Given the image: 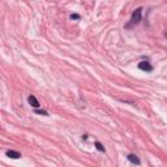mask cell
<instances>
[{
  "instance_id": "obj_1",
  "label": "cell",
  "mask_w": 167,
  "mask_h": 167,
  "mask_svg": "<svg viewBox=\"0 0 167 167\" xmlns=\"http://www.w3.org/2000/svg\"><path fill=\"white\" fill-rule=\"evenodd\" d=\"M141 17H142V9L141 8H137L136 11H133L132 17H130V22L128 25H125V28H130L132 25H137L140 21H141Z\"/></svg>"
},
{
  "instance_id": "obj_2",
  "label": "cell",
  "mask_w": 167,
  "mask_h": 167,
  "mask_svg": "<svg viewBox=\"0 0 167 167\" xmlns=\"http://www.w3.org/2000/svg\"><path fill=\"white\" fill-rule=\"evenodd\" d=\"M138 69H141L144 72H153L154 68L149 62H141V63H138Z\"/></svg>"
},
{
  "instance_id": "obj_3",
  "label": "cell",
  "mask_w": 167,
  "mask_h": 167,
  "mask_svg": "<svg viewBox=\"0 0 167 167\" xmlns=\"http://www.w3.org/2000/svg\"><path fill=\"white\" fill-rule=\"evenodd\" d=\"M28 101H29V105L32 106V107H34V108H38L39 106V102H38V99L35 98L34 95H29V98H28Z\"/></svg>"
},
{
  "instance_id": "obj_4",
  "label": "cell",
  "mask_w": 167,
  "mask_h": 167,
  "mask_svg": "<svg viewBox=\"0 0 167 167\" xmlns=\"http://www.w3.org/2000/svg\"><path fill=\"white\" fill-rule=\"evenodd\" d=\"M127 159H128L130 163H133V165H140V163H141L138 157L135 156V154H128V156H127Z\"/></svg>"
},
{
  "instance_id": "obj_5",
  "label": "cell",
  "mask_w": 167,
  "mask_h": 167,
  "mask_svg": "<svg viewBox=\"0 0 167 167\" xmlns=\"http://www.w3.org/2000/svg\"><path fill=\"white\" fill-rule=\"evenodd\" d=\"M7 157L12 158V159H19V158L21 157V154L19 153V151H16V150H8L7 151Z\"/></svg>"
},
{
  "instance_id": "obj_6",
  "label": "cell",
  "mask_w": 167,
  "mask_h": 167,
  "mask_svg": "<svg viewBox=\"0 0 167 167\" xmlns=\"http://www.w3.org/2000/svg\"><path fill=\"white\" fill-rule=\"evenodd\" d=\"M94 145H95V148L98 149L99 151H103V153H105V146H103V145H102V144H101V142H99V141H97V142H95V144H94Z\"/></svg>"
},
{
  "instance_id": "obj_7",
  "label": "cell",
  "mask_w": 167,
  "mask_h": 167,
  "mask_svg": "<svg viewBox=\"0 0 167 167\" xmlns=\"http://www.w3.org/2000/svg\"><path fill=\"white\" fill-rule=\"evenodd\" d=\"M34 112H35V114H38V115H43V116H48L47 111H43V110H35Z\"/></svg>"
},
{
  "instance_id": "obj_8",
  "label": "cell",
  "mask_w": 167,
  "mask_h": 167,
  "mask_svg": "<svg viewBox=\"0 0 167 167\" xmlns=\"http://www.w3.org/2000/svg\"><path fill=\"white\" fill-rule=\"evenodd\" d=\"M69 19H71V20H80L81 19V16H80V14H71V16H69Z\"/></svg>"
}]
</instances>
